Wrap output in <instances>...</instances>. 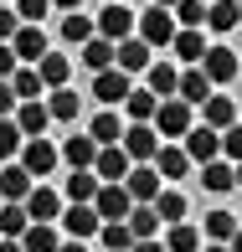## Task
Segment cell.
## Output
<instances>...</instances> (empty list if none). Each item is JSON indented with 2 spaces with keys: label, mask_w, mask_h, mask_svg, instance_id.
Returning a JSON list of instances; mask_svg holds the SVG:
<instances>
[{
  "label": "cell",
  "mask_w": 242,
  "mask_h": 252,
  "mask_svg": "<svg viewBox=\"0 0 242 252\" xmlns=\"http://www.w3.org/2000/svg\"><path fill=\"white\" fill-rule=\"evenodd\" d=\"M83 67H88V72L113 67V41H108V36H88V41H83Z\"/></svg>",
  "instance_id": "31"
},
{
  "label": "cell",
  "mask_w": 242,
  "mask_h": 252,
  "mask_svg": "<svg viewBox=\"0 0 242 252\" xmlns=\"http://www.w3.org/2000/svg\"><path fill=\"white\" fill-rule=\"evenodd\" d=\"M186 155H191V165L222 159V129H211V124H191V129H186Z\"/></svg>",
  "instance_id": "8"
},
{
  "label": "cell",
  "mask_w": 242,
  "mask_h": 252,
  "mask_svg": "<svg viewBox=\"0 0 242 252\" xmlns=\"http://www.w3.org/2000/svg\"><path fill=\"white\" fill-rule=\"evenodd\" d=\"M149 5H165V10H175V5H180V0H149Z\"/></svg>",
  "instance_id": "53"
},
{
  "label": "cell",
  "mask_w": 242,
  "mask_h": 252,
  "mask_svg": "<svg viewBox=\"0 0 242 252\" xmlns=\"http://www.w3.org/2000/svg\"><path fill=\"white\" fill-rule=\"evenodd\" d=\"M129 165H134V159L124 155V144H98L93 175H98V180H124V175H129Z\"/></svg>",
  "instance_id": "13"
},
{
  "label": "cell",
  "mask_w": 242,
  "mask_h": 252,
  "mask_svg": "<svg viewBox=\"0 0 242 252\" xmlns=\"http://www.w3.org/2000/svg\"><path fill=\"white\" fill-rule=\"evenodd\" d=\"M52 5H57V10H77L83 0H52Z\"/></svg>",
  "instance_id": "51"
},
{
  "label": "cell",
  "mask_w": 242,
  "mask_h": 252,
  "mask_svg": "<svg viewBox=\"0 0 242 252\" xmlns=\"http://www.w3.org/2000/svg\"><path fill=\"white\" fill-rule=\"evenodd\" d=\"M165 247H170V252H196V247H201V226L170 221V226H165Z\"/></svg>",
  "instance_id": "30"
},
{
  "label": "cell",
  "mask_w": 242,
  "mask_h": 252,
  "mask_svg": "<svg viewBox=\"0 0 242 252\" xmlns=\"http://www.w3.org/2000/svg\"><path fill=\"white\" fill-rule=\"evenodd\" d=\"M206 5H211V0H206Z\"/></svg>",
  "instance_id": "57"
},
{
  "label": "cell",
  "mask_w": 242,
  "mask_h": 252,
  "mask_svg": "<svg viewBox=\"0 0 242 252\" xmlns=\"http://www.w3.org/2000/svg\"><path fill=\"white\" fill-rule=\"evenodd\" d=\"M237 21H242V5H237V0H211V5H206V26L222 31V36L237 31Z\"/></svg>",
  "instance_id": "26"
},
{
  "label": "cell",
  "mask_w": 242,
  "mask_h": 252,
  "mask_svg": "<svg viewBox=\"0 0 242 252\" xmlns=\"http://www.w3.org/2000/svg\"><path fill=\"white\" fill-rule=\"evenodd\" d=\"M160 129V139H186V129H191V103L186 98H160V108H155V119H149Z\"/></svg>",
  "instance_id": "1"
},
{
  "label": "cell",
  "mask_w": 242,
  "mask_h": 252,
  "mask_svg": "<svg viewBox=\"0 0 242 252\" xmlns=\"http://www.w3.org/2000/svg\"><path fill=\"white\" fill-rule=\"evenodd\" d=\"M26 226H31L26 201H0V237H21Z\"/></svg>",
  "instance_id": "32"
},
{
  "label": "cell",
  "mask_w": 242,
  "mask_h": 252,
  "mask_svg": "<svg viewBox=\"0 0 242 252\" xmlns=\"http://www.w3.org/2000/svg\"><path fill=\"white\" fill-rule=\"evenodd\" d=\"M98 237H103V247H108V252H129V247H134L129 221H103V226H98Z\"/></svg>",
  "instance_id": "39"
},
{
  "label": "cell",
  "mask_w": 242,
  "mask_h": 252,
  "mask_svg": "<svg viewBox=\"0 0 242 252\" xmlns=\"http://www.w3.org/2000/svg\"><path fill=\"white\" fill-rule=\"evenodd\" d=\"M222 155L232 159V165L242 159V124H232V129H222Z\"/></svg>",
  "instance_id": "43"
},
{
  "label": "cell",
  "mask_w": 242,
  "mask_h": 252,
  "mask_svg": "<svg viewBox=\"0 0 242 252\" xmlns=\"http://www.w3.org/2000/svg\"><path fill=\"white\" fill-rule=\"evenodd\" d=\"M47 10H52V0H16V16H21V21H36V26H41Z\"/></svg>",
  "instance_id": "44"
},
{
  "label": "cell",
  "mask_w": 242,
  "mask_h": 252,
  "mask_svg": "<svg viewBox=\"0 0 242 252\" xmlns=\"http://www.w3.org/2000/svg\"><path fill=\"white\" fill-rule=\"evenodd\" d=\"M21 144H26V134H21V124H16V119H0V159L21 155Z\"/></svg>",
  "instance_id": "41"
},
{
  "label": "cell",
  "mask_w": 242,
  "mask_h": 252,
  "mask_svg": "<svg viewBox=\"0 0 242 252\" xmlns=\"http://www.w3.org/2000/svg\"><path fill=\"white\" fill-rule=\"evenodd\" d=\"M98 186H103V180L93 175V170H72V175H67V201H93Z\"/></svg>",
  "instance_id": "36"
},
{
  "label": "cell",
  "mask_w": 242,
  "mask_h": 252,
  "mask_svg": "<svg viewBox=\"0 0 242 252\" xmlns=\"http://www.w3.org/2000/svg\"><path fill=\"white\" fill-rule=\"evenodd\" d=\"M98 36H108L113 47H119L124 36H134V26H139V16H134L129 5H119V0H103V10H98Z\"/></svg>",
  "instance_id": "2"
},
{
  "label": "cell",
  "mask_w": 242,
  "mask_h": 252,
  "mask_svg": "<svg viewBox=\"0 0 242 252\" xmlns=\"http://www.w3.org/2000/svg\"><path fill=\"white\" fill-rule=\"evenodd\" d=\"M93 98L124 103V98H129V72H124V67H103V72H93Z\"/></svg>",
  "instance_id": "14"
},
{
  "label": "cell",
  "mask_w": 242,
  "mask_h": 252,
  "mask_svg": "<svg viewBox=\"0 0 242 252\" xmlns=\"http://www.w3.org/2000/svg\"><path fill=\"white\" fill-rule=\"evenodd\" d=\"M144 77H149V93H155V98H175V88H180V72L170 62H149Z\"/></svg>",
  "instance_id": "25"
},
{
  "label": "cell",
  "mask_w": 242,
  "mask_h": 252,
  "mask_svg": "<svg viewBox=\"0 0 242 252\" xmlns=\"http://www.w3.org/2000/svg\"><path fill=\"white\" fill-rule=\"evenodd\" d=\"M124 155H129L134 159V165H144V159H155L160 155V144H165V139H160V129H155V124H124Z\"/></svg>",
  "instance_id": "4"
},
{
  "label": "cell",
  "mask_w": 242,
  "mask_h": 252,
  "mask_svg": "<svg viewBox=\"0 0 242 252\" xmlns=\"http://www.w3.org/2000/svg\"><path fill=\"white\" fill-rule=\"evenodd\" d=\"M10 88H16V98L26 103V98H41V88H47V83H41V72L26 62V67H16V72H10Z\"/></svg>",
  "instance_id": "35"
},
{
  "label": "cell",
  "mask_w": 242,
  "mask_h": 252,
  "mask_svg": "<svg viewBox=\"0 0 242 252\" xmlns=\"http://www.w3.org/2000/svg\"><path fill=\"white\" fill-rule=\"evenodd\" d=\"M47 108H52V119H77V108H83V98L72 93V88H52V98H47Z\"/></svg>",
  "instance_id": "38"
},
{
  "label": "cell",
  "mask_w": 242,
  "mask_h": 252,
  "mask_svg": "<svg viewBox=\"0 0 242 252\" xmlns=\"http://www.w3.org/2000/svg\"><path fill=\"white\" fill-rule=\"evenodd\" d=\"M206 252H232V247H227V242H211V247H206Z\"/></svg>",
  "instance_id": "54"
},
{
  "label": "cell",
  "mask_w": 242,
  "mask_h": 252,
  "mask_svg": "<svg viewBox=\"0 0 242 252\" xmlns=\"http://www.w3.org/2000/svg\"><path fill=\"white\" fill-rule=\"evenodd\" d=\"M170 52H175L180 57V62H201V57H206V36H201V31H196V26H180L175 31V41H170Z\"/></svg>",
  "instance_id": "24"
},
{
  "label": "cell",
  "mask_w": 242,
  "mask_h": 252,
  "mask_svg": "<svg viewBox=\"0 0 242 252\" xmlns=\"http://www.w3.org/2000/svg\"><path fill=\"white\" fill-rule=\"evenodd\" d=\"M57 221L67 226V237H77V242H88V237H98L103 216H98V206H93V201H67Z\"/></svg>",
  "instance_id": "3"
},
{
  "label": "cell",
  "mask_w": 242,
  "mask_h": 252,
  "mask_svg": "<svg viewBox=\"0 0 242 252\" xmlns=\"http://www.w3.org/2000/svg\"><path fill=\"white\" fill-rule=\"evenodd\" d=\"M237 190H242V159H237Z\"/></svg>",
  "instance_id": "55"
},
{
  "label": "cell",
  "mask_w": 242,
  "mask_h": 252,
  "mask_svg": "<svg viewBox=\"0 0 242 252\" xmlns=\"http://www.w3.org/2000/svg\"><path fill=\"white\" fill-rule=\"evenodd\" d=\"M16 124H21V134H26V139H36V134H47L52 108H47L41 98H26V103H16Z\"/></svg>",
  "instance_id": "16"
},
{
  "label": "cell",
  "mask_w": 242,
  "mask_h": 252,
  "mask_svg": "<svg viewBox=\"0 0 242 252\" xmlns=\"http://www.w3.org/2000/svg\"><path fill=\"white\" fill-rule=\"evenodd\" d=\"M88 36H98V21L83 16V5L67 10V21H62V41H72V47H77V41H88Z\"/></svg>",
  "instance_id": "33"
},
{
  "label": "cell",
  "mask_w": 242,
  "mask_h": 252,
  "mask_svg": "<svg viewBox=\"0 0 242 252\" xmlns=\"http://www.w3.org/2000/svg\"><path fill=\"white\" fill-rule=\"evenodd\" d=\"M124 186H129L134 201H155L160 190H165V180H160L155 159H144V165H129V175H124Z\"/></svg>",
  "instance_id": "9"
},
{
  "label": "cell",
  "mask_w": 242,
  "mask_h": 252,
  "mask_svg": "<svg viewBox=\"0 0 242 252\" xmlns=\"http://www.w3.org/2000/svg\"><path fill=\"white\" fill-rule=\"evenodd\" d=\"M62 159L72 170H93V159H98V139L93 134H72V139L62 144Z\"/></svg>",
  "instance_id": "22"
},
{
  "label": "cell",
  "mask_w": 242,
  "mask_h": 252,
  "mask_svg": "<svg viewBox=\"0 0 242 252\" xmlns=\"http://www.w3.org/2000/svg\"><path fill=\"white\" fill-rule=\"evenodd\" d=\"M21 67V57H16V47H10V41H0V77H10Z\"/></svg>",
  "instance_id": "46"
},
{
  "label": "cell",
  "mask_w": 242,
  "mask_h": 252,
  "mask_svg": "<svg viewBox=\"0 0 242 252\" xmlns=\"http://www.w3.org/2000/svg\"><path fill=\"white\" fill-rule=\"evenodd\" d=\"M16 103H21V98H16V88H10V77H0V119H5Z\"/></svg>",
  "instance_id": "47"
},
{
  "label": "cell",
  "mask_w": 242,
  "mask_h": 252,
  "mask_svg": "<svg viewBox=\"0 0 242 252\" xmlns=\"http://www.w3.org/2000/svg\"><path fill=\"white\" fill-rule=\"evenodd\" d=\"M21 31V16H16V5H0V41H10Z\"/></svg>",
  "instance_id": "45"
},
{
  "label": "cell",
  "mask_w": 242,
  "mask_h": 252,
  "mask_svg": "<svg viewBox=\"0 0 242 252\" xmlns=\"http://www.w3.org/2000/svg\"><path fill=\"white\" fill-rule=\"evenodd\" d=\"M88 134H93L98 144H119V139H124V119H119L113 108H103V113L88 119Z\"/></svg>",
  "instance_id": "27"
},
{
  "label": "cell",
  "mask_w": 242,
  "mask_h": 252,
  "mask_svg": "<svg viewBox=\"0 0 242 252\" xmlns=\"http://www.w3.org/2000/svg\"><path fill=\"white\" fill-rule=\"evenodd\" d=\"M155 211H160V221H165V226H170V221H186V196L165 186V190L155 196Z\"/></svg>",
  "instance_id": "37"
},
{
  "label": "cell",
  "mask_w": 242,
  "mask_h": 252,
  "mask_svg": "<svg viewBox=\"0 0 242 252\" xmlns=\"http://www.w3.org/2000/svg\"><path fill=\"white\" fill-rule=\"evenodd\" d=\"M175 98H186L191 108H201V103L211 98V77H206L201 67H186V72H180V88H175Z\"/></svg>",
  "instance_id": "21"
},
{
  "label": "cell",
  "mask_w": 242,
  "mask_h": 252,
  "mask_svg": "<svg viewBox=\"0 0 242 252\" xmlns=\"http://www.w3.org/2000/svg\"><path fill=\"white\" fill-rule=\"evenodd\" d=\"M0 5H16V0H0Z\"/></svg>",
  "instance_id": "56"
},
{
  "label": "cell",
  "mask_w": 242,
  "mask_h": 252,
  "mask_svg": "<svg viewBox=\"0 0 242 252\" xmlns=\"http://www.w3.org/2000/svg\"><path fill=\"white\" fill-rule=\"evenodd\" d=\"M129 252H170V247H165V242H160V237H139V242H134Z\"/></svg>",
  "instance_id": "48"
},
{
  "label": "cell",
  "mask_w": 242,
  "mask_h": 252,
  "mask_svg": "<svg viewBox=\"0 0 242 252\" xmlns=\"http://www.w3.org/2000/svg\"><path fill=\"white\" fill-rule=\"evenodd\" d=\"M232 232H237V216L232 211H211V216H206V237H211V242H232Z\"/></svg>",
  "instance_id": "40"
},
{
  "label": "cell",
  "mask_w": 242,
  "mask_h": 252,
  "mask_svg": "<svg viewBox=\"0 0 242 252\" xmlns=\"http://www.w3.org/2000/svg\"><path fill=\"white\" fill-rule=\"evenodd\" d=\"M93 206H98L103 221H124V216H129V206H134V196H129V186H124V180H103L98 196H93Z\"/></svg>",
  "instance_id": "7"
},
{
  "label": "cell",
  "mask_w": 242,
  "mask_h": 252,
  "mask_svg": "<svg viewBox=\"0 0 242 252\" xmlns=\"http://www.w3.org/2000/svg\"><path fill=\"white\" fill-rule=\"evenodd\" d=\"M201 113H206V124H211V129H232L237 124V103L232 98H222V93H211L201 103Z\"/></svg>",
  "instance_id": "29"
},
{
  "label": "cell",
  "mask_w": 242,
  "mask_h": 252,
  "mask_svg": "<svg viewBox=\"0 0 242 252\" xmlns=\"http://www.w3.org/2000/svg\"><path fill=\"white\" fill-rule=\"evenodd\" d=\"M0 252H26V247H21V237H0Z\"/></svg>",
  "instance_id": "49"
},
{
  "label": "cell",
  "mask_w": 242,
  "mask_h": 252,
  "mask_svg": "<svg viewBox=\"0 0 242 252\" xmlns=\"http://www.w3.org/2000/svg\"><path fill=\"white\" fill-rule=\"evenodd\" d=\"M155 170H160V180H186V170H191V155H186V144H160V155H155Z\"/></svg>",
  "instance_id": "19"
},
{
  "label": "cell",
  "mask_w": 242,
  "mask_h": 252,
  "mask_svg": "<svg viewBox=\"0 0 242 252\" xmlns=\"http://www.w3.org/2000/svg\"><path fill=\"white\" fill-rule=\"evenodd\" d=\"M196 67L211 77V88H216V83H232V77H237V52H232V47H206V57H201Z\"/></svg>",
  "instance_id": "12"
},
{
  "label": "cell",
  "mask_w": 242,
  "mask_h": 252,
  "mask_svg": "<svg viewBox=\"0 0 242 252\" xmlns=\"http://www.w3.org/2000/svg\"><path fill=\"white\" fill-rule=\"evenodd\" d=\"M21 165H26L36 180H47L52 170L62 165V150H57L52 139H41V134H36V139H26V144H21Z\"/></svg>",
  "instance_id": "5"
},
{
  "label": "cell",
  "mask_w": 242,
  "mask_h": 252,
  "mask_svg": "<svg viewBox=\"0 0 242 252\" xmlns=\"http://www.w3.org/2000/svg\"><path fill=\"white\" fill-rule=\"evenodd\" d=\"M175 10H165V5H149L144 16H139V36L149 41V47H170L175 41Z\"/></svg>",
  "instance_id": "6"
},
{
  "label": "cell",
  "mask_w": 242,
  "mask_h": 252,
  "mask_svg": "<svg viewBox=\"0 0 242 252\" xmlns=\"http://www.w3.org/2000/svg\"><path fill=\"white\" fill-rule=\"evenodd\" d=\"M36 72H41V83L47 88H67V77H72V62H67V57H57V52H47L36 62Z\"/></svg>",
  "instance_id": "34"
},
{
  "label": "cell",
  "mask_w": 242,
  "mask_h": 252,
  "mask_svg": "<svg viewBox=\"0 0 242 252\" xmlns=\"http://www.w3.org/2000/svg\"><path fill=\"white\" fill-rule=\"evenodd\" d=\"M149 52H155V47H149L144 36H124L119 47H113V67H124V72L134 77V72H144V67L155 62V57H149Z\"/></svg>",
  "instance_id": "10"
},
{
  "label": "cell",
  "mask_w": 242,
  "mask_h": 252,
  "mask_svg": "<svg viewBox=\"0 0 242 252\" xmlns=\"http://www.w3.org/2000/svg\"><path fill=\"white\" fill-rule=\"evenodd\" d=\"M57 252H88V242H77V237H72V242H62Z\"/></svg>",
  "instance_id": "50"
},
{
  "label": "cell",
  "mask_w": 242,
  "mask_h": 252,
  "mask_svg": "<svg viewBox=\"0 0 242 252\" xmlns=\"http://www.w3.org/2000/svg\"><path fill=\"white\" fill-rule=\"evenodd\" d=\"M31 186H36V175L26 165H0V201H26Z\"/></svg>",
  "instance_id": "15"
},
{
  "label": "cell",
  "mask_w": 242,
  "mask_h": 252,
  "mask_svg": "<svg viewBox=\"0 0 242 252\" xmlns=\"http://www.w3.org/2000/svg\"><path fill=\"white\" fill-rule=\"evenodd\" d=\"M201 186L211 190V196H227V190L237 186V165L232 159H206L201 165Z\"/></svg>",
  "instance_id": "18"
},
{
  "label": "cell",
  "mask_w": 242,
  "mask_h": 252,
  "mask_svg": "<svg viewBox=\"0 0 242 252\" xmlns=\"http://www.w3.org/2000/svg\"><path fill=\"white\" fill-rule=\"evenodd\" d=\"M26 216H31V221H57V216H62V196H57L52 186H31Z\"/></svg>",
  "instance_id": "17"
},
{
  "label": "cell",
  "mask_w": 242,
  "mask_h": 252,
  "mask_svg": "<svg viewBox=\"0 0 242 252\" xmlns=\"http://www.w3.org/2000/svg\"><path fill=\"white\" fill-rule=\"evenodd\" d=\"M155 108H160V98L149 93V88H129V98H124V119L129 124H149Z\"/></svg>",
  "instance_id": "23"
},
{
  "label": "cell",
  "mask_w": 242,
  "mask_h": 252,
  "mask_svg": "<svg viewBox=\"0 0 242 252\" xmlns=\"http://www.w3.org/2000/svg\"><path fill=\"white\" fill-rule=\"evenodd\" d=\"M124 221H129V232H134V242H139V237H155L160 226V211H155V201H134L129 206V216H124Z\"/></svg>",
  "instance_id": "20"
},
{
  "label": "cell",
  "mask_w": 242,
  "mask_h": 252,
  "mask_svg": "<svg viewBox=\"0 0 242 252\" xmlns=\"http://www.w3.org/2000/svg\"><path fill=\"white\" fill-rule=\"evenodd\" d=\"M227 247H232V252H242V226H237V232H232V242H227Z\"/></svg>",
  "instance_id": "52"
},
{
  "label": "cell",
  "mask_w": 242,
  "mask_h": 252,
  "mask_svg": "<svg viewBox=\"0 0 242 252\" xmlns=\"http://www.w3.org/2000/svg\"><path fill=\"white\" fill-rule=\"evenodd\" d=\"M237 5H242V0H237Z\"/></svg>",
  "instance_id": "58"
},
{
  "label": "cell",
  "mask_w": 242,
  "mask_h": 252,
  "mask_svg": "<svg viewBox=\"0 0 242 252\" xmlns=\"http://www.w3.org/2000/svg\"><path fill=\"white\" fill-rule=\"evenodd\" d=\"M10 47H16L21 62H31V67H36L41 57H47V31H41L36 21H21V31L10 36Z\"/></svg>",
  "instance_id": "11"
},
{
  "label": "cell",
  "mask_w": 242,
  "mask_h": 252,
  "mask_svg": "<svg viewBox=\"0 0 242 252\" xmlns=\"http://www.w3.org/2000/svg\"><path fill=\"white\" fill-rule=\"evenodd\" d=\"M175 26H206V0H180L175 5Z\"/></svg>",
  "instance_id": "42"
},
{
  "label": "cell",
  "mask_w": 242,
  "mask_h": 252,
  "mask_svg": "<svg viewBox=\"0 0 242 252\" xmlns=\"http://www.w3.org/2000/svg\"><path fill=\"white\" fill-rule=\"evenodd\" d=\"M21 247H26V252H57L62 237L52 232V221H31L26 232H21Z\"/></svg>",
  "instance_id": "28"
}]
</instances>
